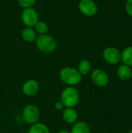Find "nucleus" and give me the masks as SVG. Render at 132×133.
<instances>
[{
  "label": "nucleus",
  "mask_w": 132,
  "mask_h": 133,
  "mask_svg": "<svg viewBox=\"0 0 132 133\" xmlns=\"http://www.w3.org/2000/svg\"><path fill=\"white\" fill-rule=\"evenodd\" d=\"M61 80L68 87H74L82 81V75L78 69L73 67H64L59 72Z\"/></svg>",
  "instance_id": "f257e3e1"
},
{
  "label": "nucleus",
  "mask_w": 132,
  "mask_h": 133,
  "mask_svg": "<svg viewBox=\"0 0 132 133\" xmlns=\"http://www.w3.org/2000/svg\"><path fill=\"white\" fill-rule=\"evenodd\" d=\"M80 94L74 87L65 88L61 94L60 101L65 108H75L79 102Z\"/></svg>",
  "instance_id": "f03ea898"
},
{
  "label": "nucleus",
  "mask_w": 132,
  "mask_h": 133,
  "mask_svg": "<svg viewBox=\"0 0 132 133\" xmlns=\"http://www.w3.org/2000/svg\"><path fill=\"white\" fill-rule=\"evenodd\" d=\"M35 42L37 48L44 53H52L57 48V43L54 38L47 34L39 35Z\"/></svg>",
  "instance_id": "7ed1b4c3"
},
{
  "label": "nucleus",
  "mask_w": 132,
  "mask_h": 133,
  "mask_svg": "<svg viewBox=\"0 0 132 133\" xmlns=\"http://www.w3.org/2000/svg\"><path fill=\"white\" fill-rule=\"evenodd\" d=\"M40 116V112L39 108L34 104L26 105L23 111V120L30 125H33L38 122Z\"/></svg>",
  "instance_id": "20e7f679"
},
{
  "label": "nucleus",
  "mask_w": 132,
  "mask_h": 133,
  "mask_svg": "<svg viewBox=\"0 0 132 133\" xmlns=\"http://www.w3.org/2000/svg\"><path fill=\"white\" fill-rule=\"evenodd\" d=\"M22 20L23 23L27 27H32L36 25L38 22V13L32 7L26 8L22 12Z\"/></svg>",
  "instance_id": "39448f33"
},
{
  "label": "nucleus",
  "mask_w": 132,
  "mask_h": 133,
  "mask_svg": "<svg viewBox=\"0 0 132 133\" xmlns=\"http://www.w3.org/2000/svg\"><path fill=\"white\" fill-rule=\"evenodd\" d=\"M79 9L86 16H93L97 13L98 7L93 0H81L79 3Z\"/></svg>",
  "instance_id": "423d86ee"
},
{
  "label": "nucleus",
  "mask_w": 132,
  "mask_h": 133,
  "mask_svg": "<svg viewBox=\"0 0 132 133\" xmlns=\"http://www.w3.org/2000/svg\"><path fill=\"white\" fill-rule=\"evenodd\" d=\"M103 57L107 63L116 65L121 60V53L114 47H108L103 51Z\"/></svg>",
  "instance_id": "0eeeda50"
},
{
  "label": "nucleus",
  "mask_w": 132,
  "mask_h": 133,
  "mask_svg": "<svg viewBox=\"0 0 132 133\" xmlns=\"http://www.w3.org/2000/svg\"><path fill=\"white\" fill-rule=\"evenodd\" d=\"M91 79L93 83L100 87H106L109 83V77L107 72L102 69H95L91 75Z\"/></svg>",
  "instance_id": "6e6552de"
},
{
  "label": "nucleus",
  "mask_w": 132,
  "mask_h": 133,
  "mask_svg": "<svg viewBox=\"0 0 132 133\" xmlns=\"http://www.w3.org/2000/svg\"><path fill=\"white\" fill-rule=\"evenodd\" d=\"M39 83L37 80L30 79L26 80L22 87L23 93L27 97H33L36 95L39 91Z\"/></svg>",
  "instance_id": "1a4fd4ad"
},
{
  "label": "nucleus",
  "mask_w": 132,
  "mask_h": 133,
  "mask_svg": "<svg viewBox=\"0 0 132 133\" xmlns=\"http://www.w3.org/2000/svg\"><path fill=\"white\" fill-rule=\"evenodd\" d=\"M62 118L68 124H75L78 120V113L73 108H65L62 112Z\"/></svg>",
  "instance_id": "9d476101"
},
{
  "label": "nucleus",
  "mask_w": 132,
  "mask_h": 133,
  "mask_svg": "<svg viewBox=\"0 0 132 133\" xmlns=\"http://www.w3.org/2000/svg\"><path fill=\"white\" fill-rule=\"evenodd\" d=\"M132 71L130 66L127 65H121L117 69V76L122 81H127L131 78Z\"/></svg>",
  "instance_id": "9b49d317"
},
{
  "label": "nucleus",
  "mask_w": 132,
  "mask_h": 133,
  "mask_svg": "<svg viewBox=\"0 0 132 133\" xmlns=\"http://www.w3.org/2000/svg\"><path fill=\"white\" fill-rule=\"evenodd\" d=\"M71 133H91V129L89 125L85 122H76L72 129Z\"/></svg>",
  "instance_id": "f8f14e48"
},
{
  "label": "nucleus",
  "mask_w": 132,
  "mask_h": 133,
  "mask_svg": "<svg viewBox=\"0 0 132 133\" xmlns=\"http://www.w3.org/2000/svg\"><path fill=\"white\" fill-rule=\"evenodd\" d=\"M21 37L22 38L29 43L33 42L37 39V33L34 30H33L31 27H26L22 30L21 33Z\"/></svg>",
  "instance_id": "ddd939ff"
},
{
  "label": "nucleus",
  "mask_w": 132,
  "mask_h": 133,
  "mask_svg": "<svg viewBox=\"0 0 132 133\" xmlns=\"http://www.w3.org/2000/svg\"><path fill=\"white\" fill-rule=\"evenodd\" d=\"M121 60L124 65L132 66V46L127 47L121 53Z\"/></svg>",
  "instance_id": "4468645a"
},
{
  "label": "nucleus",
  "mask_w": 132,
  "mask_h": 133,
  "mask_svg": "<svg viewBox=\"0 0 132 133\" xmlns=\"http://www.w3.org/2000/svg\"><path fill=\"white\" fill-rule=\"evenodd\" d=\"M29 133H51V132L46 125L37 122L31 125L29 129Z\"/></svg>",
  "instance_id": "2eb2a0df"
},
{
  "label": "nucleus",
  "mask_w": 132,
  "mask_h": 133,
  "mask_svg": "<svg viewBox=\"0 0 132 133\" xmlns=\"http://www.w3.org/2000/svg\"><path fill=\"white\" fill-rule=\"evenodd\" d=\"M91 70V63L86 59L82 60L78 65V71L82 76L87 75Z\"/></svg>",
  "instance_id": "dca6fc26"
},
{
  "label": "nucleus",
  "mask_w": 132,
  "mask_h": 133,
  "mask_svg": "<svg viewBox=\"0 0 132 133\" xmlns=\"http://www.w3.org/2000/svg\"><path fill=\"white\" fill-rule=\"evenodd\" d=\"M35 26V30L37 33H38L40 35L41 34H46L48 31V26L46 23L42 21H38Z\"/></svg>",
  "instance_id": "f3484780"
},
{
  "label": "nucleus",
  "mask_w": 132,
  "mask_h": 133,
  "mask_svg": "<svg viewBox=\"0 0 132 133\" xmlns=\"http://www.w3.org/2000/svg\"><path fill=\"white\" fill-rule=\"evenodd\" d=\"M18 2L22 7L26 9V8L32 7L35 4L36 0H18Z\"/></svg>",
  "instance_id": "a211bd4d"
},
{
  "label": "nucleus",
  "mask_w": 132,
  "mask_h": 133,
  "mask_svg": "<svg viewBox=\"0 0 132 133\" xmlns=\"http://www.w3.org/2000/svg\"><path fill=\"white\" fill-rule=\"evenodd\" d=\"M125 9H126V12L130 16H132V0L127 1L125 5Z\"/></svg>",
  "instance_id": "6ab92c4d"
},
{
  "label": "nucleus",
  "mask_w": 132,
  "mask_h": 133,
  "mask_svg": "<svg viewBox=\"0 0 132 133\" xmlns=\"http://www.w3.org/2000/svg\"><path fill=\"white\" fill-rule=\"evenodd\" d=\"M54 108H55V109L58 110V111H61V110H63V108H64L65 107H64L63 104H62L61 101H58V102L55 103Z\"/></svg>",
  "instance_id": "aec40b11"
},
{
  "label": "nucleus",
  "mask_w": 132,
  "mask_h": 133,
  "mask_svg": "<svg viewBox=\"0 0 132 133\" xmlns=\"http://www.w3.org/2000/svg\"><path fill=\"white\" fill-rule=\"evenodd\" d=\"M58 133H71L70 132H68V131H67V130H61V131H59Z\"/></svg>",
  "instance_id": "412c9836"
},
{
  "label": "nucleus",
  "mask_w": 132,
  "mask_h": 133,
  "mask_svg": "<svg viewBox=\"0 0 132 133\" xmlns=\"http://www.w3.org/2000/svg\"><path fill=\"white\" fill-rule=\"evenodd\" d=\"M129 133H132V129L130 131V132H129Z\"/></svg>",
  "instance_id": "4be33fe9"
}]
</instances>
